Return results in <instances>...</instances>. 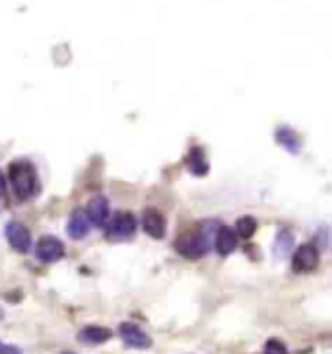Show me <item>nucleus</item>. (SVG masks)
Returning a JSON list of instances; mask_svg holds the SVG:
<instances>
[{"instance_id":"nucleus-10","label":"nucleus","mask_w":332,"mask_h":354,"mask_svg":"<svg viewBox=\"0 0 332 354\" xmlns=\"http://www.w3.org/2000/svg\"><path fill=\"white\" fill-rule=\"evenodd\" d=\"M86 216L92 226H105V222L109 220V201L101 195L92 198L86 207Z\"/></svg>"},{"instance_id":"nucleus-5","label":"nucleus","mask_w":332,"mask_h":354,"mask_svg":"<svg viewBox=\"0 0 332 354\" xmlns=\"http://www.w3.org/2000/svg\"><path fill=\"white\" fill-rule=\"evenodd\" d=\"M119 337L121 341L128 346V348H136V351H146L152 346V339L150 335L144 333L136 323L125 322L119 325Z\"/></svg>"},{"instance_id":"nucleus-3","label":"nucleus","mask_w":332,"mask_h":354,"mask_svg":"<svg viewBox=\"0 0 332 354\" xmlns=\"http://www.w3.org/2000/svg\"><path fill=\"white\" fill-rule=\"evenodd\" d=\"M136 232V218L128 210H119L105 222V236L111 241H125Z\"/></svg>"},{"instance_id":"nucleus-4","label":"nucleus","mask_w":332,"mask_h":354,"mask_svg":"<svg viewBox=\"0 0 332 354\" xmlns=\"http://www.w3.org/2000/svg\"><path fill=\"white\" fill-rule=\"evenodd\" d=\"M319 261H321L319 250L313 243H305V245L297 248V251L293 253L291 269L297 274H307V272H313L319 267Z\"/></svg>"},{"instance_id":"nucleus-14","label":"nucleus","mask_w":332,"mask_h":354,"mask_svg":"<svg viewBox=\"0 0 332 354\" xmlns=\"http://www.w3.org/2000/svg\"><path fill=\"white\" fill-rule=\"evenodd\" d=\"M276 140H278V145L284 146L286 150H290L291 154H297V152H300V138H297V135L291 131L290 127H280V129L276 131Z\"/></svg>"},{"instance_id":"nucleus-6","label":"nucleus","mask_w":332,"mask_h":354,"mask_svg":"<svg viewBox=\"0 0 332 354\" xmlns=\"http://www.w3.org/2000/svg\"><path fill=\"white\" fill-rule=\"evenodd\" d=\"M35 257L41 263H57L64 257V243L57 236H43L35 245Z\"/></svg>"},{"instance_id":"nucleus-11","label":"nucleus","mask_w":332,"mask_h":354,"mask_svg":"<svg viewBox=\"0 0 332 354\" xmlns=\"http://www.w3.org/2000/svg\"><path fill=\"white\" fill-rule=\"evenodd\" d=\"M92 230V224L86 216V210L84 209H74L70 218H68V224H66V232L72 240H84Z\"/></svg>"},{"instance_id":"nucleus-19","label":"nucleus","mask_w":332,"mask_h":354,"mask_svg":"<svg viewBox=\"0 0 332 354\" xmlns=\"http://www.w3.org/2000/svg\"><path fill=\"white\" fill-rule=\"evenodd\" d=\"M4 193H6V177L0 171V198L4 197Z\"/></svg>"},{"instance_id":"nucleus-21","label":"nucleus","mask_w":332,"mask_h":354,"mask_svg":"<svg viewBox=\"0 0 332 354\" xmlns=\"http://www.w3.org/2000/svg\"><path fill=\"white\" fill-rule=\"evenodd\" d=\"M0 317H2V312H0Z\"/></svg>"},{"instance_id":"nucleus-7","label":"nucleus","mask_w":332,"mask_h":354,"mask_svg":"<svg viewBox=\"0 0 332 354\" xmlns=\"http://www.w3.org/2000/svg\"><path fill=\"white\" fill-rule=\"evenodd\" d=\"M4 234H6V240L12 245V250H16L18 253H28L32 250V234L20 222H14V220L8 222L4 226Z\"/></svg>"},{"instance_id":"nucleus-15","label":"nucleus","mask_w":332,"mask_h":354,"mask_svg":"<svg viewBox=\"0 0 332 354\" xmlns=\"http://www.w3.org/2000/svg\"><path fill=\"white\" fill-rule=\"evenodd\" d=\"M291 245H293V236H291L290 230L282 228L278 232V236H276V241H274V253L278 255V257H284L288 251L291 250Z\"/></svg>"},{"instance_id":"nucleus-17","label":"nucleus","mask_w":332,"mask_h":354,"mask_svg":"<svg viewBox=\"0 0 332 354\" xmlns=\"http://www.w3.org/2000/svg\"><path fill=\"white\" fill-rule=\"evenodd\" d=\"M264 354H288V346L280 339H268L264 344Z\"/></svg>"},{"instance_id":"nucleus-12","label":"nucleus","mask_w":332,"mask_h":354,"mask_svg":"<svg viewBox=\"0 0 332 354\" xmlns=\"http://www.w3.org/2000/svg\"><path fill=\"white\" fill-rule=\"evenodd\" d=\"M111 337H113V331H111V329L101 327V325H88V327L80 329L78 341L86 344H104L107 343Z\"/></svg>"},{"instance_id":"nucleus-9","label":"nucleus","mask_w":332,"mask_h":354,"mask_svg":"<svg viewBox=\"0 0 332 354\" xmlns=\"http://www.w3.org/2000/svg\"><path fill=\"white\" fill-rule=\"evenodd\" d=\"M237 240L239 238L235 230L229 228V226H218L216 234H214V248L222 257H226V255L237 250Z\"/></svg>"},{"instance_id":"nucleus-8","label":"nucleus","mask_w":332,"mask_h":354,"mask_svg":"<svg viewBox=\"0 0 332 354\" xmlns=\"http://www.w3.org/2000/svg\"><path fill=\"white\" fill-rule=\"evenodd\" d=\"M142 228L148 236H152L154 240H162L166 236L167 224L166 218L162 212H157L156 209H146L142 212Z\"/></svg>"},{"instance_id":"nucleus-2","label":"nucleus","mask_w":332,"mask_h":354,"mask_svg":"<svg viewBox=\"0 0 332 354\" xmlns=\"http://www.w3.org/2000/svg\"><path fill=\"white\" fill-rule=\"evenodd\" d=\"M8 179L20 201L32 198L37 191V171L28 160H14L8 167Z\"/></svg>"},{"instance_id":"nucleus-1","label":"nucleus","mask_w":332,"mask_h":354,"mask_svg":"<svg viewBox=\"0 0 332 354\" xmlns=\"http://www.w3.org/2000/svg\"><path fill=\"white\" fill-rule=\"evenodd\" d=\"M212 230H216L214 222H204L197 228L185 230L175 241V251L185 259H200L210 251V241H214Z\"/></svg>"},{"instance_id":"nucleus-16","label":"nucleus","mask_w":332,"mask_h":354,"mask_svg":"<svg viewBox=\"0 0 332 354\" xmlns=\"http://www.w3.org/2000/svg\"><path fill=\"white\" fill-rule=\"evenodd\" d=\"M255 230H257V220L253 218V216H241L235 222V234H237V238L249 240V238H253Z\"/></svg>"},{"instance_id":"nucleus-18","label":"nucleus","mask_w":332,"mask_h":354,"mask_svg":"<svg viewBox=\"0 0 332 354\" xmlns=\"http://www.w3.org/2000/svg\"><path fill=\"white\" fill-rule=\"evenodd\" d=\"M0 354H21V351L18 346H14V344L0 343Z\"/></svg>"},{"instance_id":"nucleus-20","label":"nucleus","mask_w":332,"mask_h":354,"mask_svg":"<svg viewBox=\"0 0 332 354\" xmlns=\"http://www.w3.org/2000/svg\"><path fill=\"white\" fill-rule=\"evenodd\" d=\"M63 354H74V353H63Z\"/></svg>"},{"instance_id":"nucleus-13","label":"nucleus","mask_w":332,"mask_h":354,"mask_svg":"<svg viewBox=\"0 0 332 354\" xmlns=\"http://www.w3.org/2000/svg\"><path fill=\"white\" fill-rule=\"evenodd\" d=\"M188 164V171L195 174V176H204L208 171V162H206V154L200 146H193L191 152H188L187 158Z\"/></svg>"}]
</instances>
